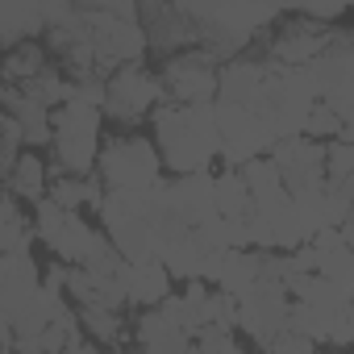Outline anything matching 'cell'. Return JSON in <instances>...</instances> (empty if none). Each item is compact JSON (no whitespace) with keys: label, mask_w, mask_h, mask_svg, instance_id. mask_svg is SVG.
Listing matches in <instances>:
<instances>
[{"label":"cell","mask_w":354,"mask_h":354,"mask_svg":"<svg viewBox=\"0 0 354 354\" xmlns=\"http://www.w3.org/2000/svg\"><path fill=\"white\" fill-rule=\"evenodd\" d=\"M154 146L175 175H201L213 158H221L217 104H158Z\"/></svg>","instance_id":"cell-1"},{"label":"cell","mask_w":354,"mask_h":354,"mask_svg":"<svg viewBox=\"0 0 354 354\" xmlns=\"http://www.w3.org/2000/svg\"><path fill=\"white\" fill-rule=\"evenodd\" d=\"M100 113L84 100H67L63 109H55V162L63 175H80L92 180L96 162H100Z\"/></svg>","instance_id":"cell-2"},{"label":"cell","mask_w":354,"mask_h":354,"mask_svg":"<svg viewBox=\"0 0 354 354\" xmlns=\"http://www.w3.org/2000/svg\"><path fill=\"white\" fill-rule=\"evenodd\" d=\"M96 180L109 192H138V188H154L162 184V154L150 138L138 133H113L100 150L96 162Z\"/></svg>","instance_id":"cell-3"},{"label":"cell","mask_w":354,"mask_h":354,"mask_svg":"<svg viewBox=\"0 0 354 354\" xmlns=\"http://www.w3.org/2000/svg\"><path fill=\"white\" fill-rule=\"evenodd\" d=\"M217 55L205 46L171 55L162 67V88H167V104H213V96L221 92V71H217Z\"/></svg>","instance_id":"cell-4"},{"label":"cell","mask_w":354,"mask_h":354,"mask_svg":"<svg viewBox=\"0 0 354 354\" xmlns=\"http://www.w3.org/2000/svg\"><path fill=\"white\" fill-rule=\"evenodd\" d=\"M158 100H167V88H162V75L146 71L142 63H129L121 67L113 80H109V100H104V113L121 125H138L146 117L158 113Z\"/></svg>","instance_id":"cell-5"},{"label":"cell","mask_w":354,"mask_h":354,"mask_svg":"<svg viewBox=\"0 0 354 354\" xmlns=\"http://www.w3.org/2000/svg\"><path fill=\"white\" fill-rule=\"evenodd\" d=\"M34 230H38V238L59 254V263H71V267H84L88 254H92V246H96V238H100L80 213L59 209L50 196L34 209Z\"/></svg>","instance_id":"cell-6"},{"label":"cell","mask_w":354,"mask_h":354,"mask_svg":"<svg viewBox=\"0 0 354 354\" xmlns=\"http://www.w3.org/2000/svg\"><path fill=\"white\" fill-rule=\"evenodd\" d=\"M217 133H221V162H230L234 171H242L254 158H267V150L275 146L271 129L242 104H217Z\"/></svg>","instance_id":"cell-7"},{"label":"cell","mask_w":354,"mask_h":354,"mask_svg":"<svg viewBox=\"0 0 354 354\" xmlns=\"http://www.w3.org/2000/svg\"><path fill=\"white\" fill-rule=\"evenodd\" d=\"M238 308H242L238 329H246L259 350H267L292 325V300H288V288H279V283H259L254 292H246L238 300Z\"/></svg>","instance_id":"cell-8"},{"label":"cell","mask_w":354,"mask_h":354,"mask_svg":"<svg viewBox=\"0 0 354 354\" xmlns=\"http://www.w3.org/2000/svg\"><path fill=\"white\" fill-rule=\"evenodd\" d=\"M279 175H283V188L292 196L308 192V188H321L329 180L325 171V142H313V138H288V142H275L271 154H267Z\"/></svg>","instance_id":"cell-9"},{"label":"cell","mask_w":354,"mask_h":354,"mask_svg":"<svg viewBox=\"0 0 354 354\" xmlns=\"http://www.w3.org/2000/svg\"><path fill=\"white\" fill-rule=\"evenodd\" d=\"M329 46H333V30H325L321 21H313V17L300 13L296 21H288L275 34L271 63H279V67H313Z\"/></svg>","instance_id":"cell-10"},{"label":"cell","mask_w":354,"mask_h":354,"mask_svg":"<svg viewBox=\"0 0 354 354\" xmlns=\"http://www.w3.org/2000/svg\"><path fill=\"white\" fill-rule=\"evenodd\" d=\"M171 192V217L184 221L188 230H201L205 221L221 217L217 213V175L201 171V175H175L167 184Z\"/></svg>","instance_id":"cell-11"},{"label":"cell","mask_w":354,"mask_h":354,"mask_svg":"<svg viewBox=\"0 0 354 354\" xmlns=\"http://www.w3.org/2000/svg\"><path fill=\"white\" fill-rule=\"evenodd\" d=\"M38 292H42V271L34 263V250L5 254V263H0V308H5V321H13Z\"/></svg>","instance_id":"cell-12"},{"label":"cell","mask_w":354,"mask_h":354,"mask_svg":"<svg viewBox=\"0 0 354 354\" xmlns=\"http://www.w3.org/2000/svg\"><path fill=\"white\" fill-rule=\"evenodd\" d=\"M133 346L138 354H192V333L175 325L162 308H146L133 325Z\"/></svg>","instance_id":"cell-13"},{"label":"cell","mask_w":354,"mask_h":354,"mask_svg":"<svg viewBox=\"0 0 354 354\" xmlns=\"http://www.w3.org/2000/svg\"><path fill=\"white\" fill-rule=\"evenodd\" d=\"M313 246H317V254H321L317 275L329 279V283L354 304V246L346 242V234H342V230H321V234L313 238Z\"/></svg>","instance_id":"cell-14"},{"label":"cell","mask_w":354,"mask_h":354,"mask_svg":"<svg viewBox=\"0 0 354 354\" xmlns=\"http://www.w3.org/2000/svg\"><path fill=\"white\" fill-rule=\"evenodd\" d=\"M5 113L21 125L26 133V146H42V142H55V113L30 92V88H17V84H5Z\"/></svg>","instance_id":"cell-15"},{"label":"cell","mask_w":354,"mask_h":354,"mask_svg":"<svg viewBox=\"0 0 354 354\" xmlns=\"http://www.w3.org/2000/svg\"><path fill=\"white\" fill-rule=\"evenodd\" d=\"M171 271L158 263V259H146V263H125L121 267V288L129 296V304L138 308H158L167 296H171Z\"/></svg>","instance_id":"cell-16"},{"label":"cell","mask_w":354,"mask_h":354,"mask_svg":"<svg viewBox=\"0 0 354 354\" xmlns=\"http://www.w3.org/2000/svg\"><path fill=\"white\" fill-rule=\"evenodd\" d=\"M267 88V63H250V59H230L221 67V104H242L254 109L259 96Z\"/></svg>","instance_id":"cell-17"},{"label":"cell","mask_w":354,"mask_h":354,"mask_svg":"<svg viewBox=\"0 0 354 354\" xmlns=\"http://www.w3.org/2000/svg\"><path fill=\"white\" fill-rule=\"evenodd\" d=\"M158 308H162L175 325H184L188 333H201V329L213 325V292H209L201 279H192L180 296H167Z\"/></svg>","instance_id":"cell-18"},{"label":"cell","mask_w":354,"mask_h":354,"mask_svg":"<svg viewBox=\"0 0 354 354\" xmlns=\"http://www.w3.org/2000/svg\"><path fill=\"white\" fill-rule=\"evenodd\" d=\"M5 180H9V196L13 201H21V205H42L46 196H50V180H55V175L46 171V162L34 154V150H26L21 154V162L5 175Z\"/></svg>","instance_id":"cell-19"},{"label":"cell","mask_w":354,"mask_h":354,"mask_svg":"<svg viewBox=\"0 0 354 354\" xmlns=\"http://www.w3.org/2000/svg\"><path fill=\"white\" fill-rule=\"evenodd\" d=\"M109 242L117 246V254L125 263H146V259H158V225L142 221V217H129L113 230H104Z\"/></svg>","instance_id":"cell-20"},{"label":"cell","mask_w":354,"mask_h":354,"mask_svg":"<svg viewBox=\"0 0 354 354\" xmlns=\"http://www.w3.org/2000/svg\"><path fill=\"white\" fill-rule=\"evenodd\" d=\"M30 34H46L42 5H0V46H5V55L34 42Z\"/></svg>","instance_id":"cell-21"},{"label":"cell","mask_w":354,"mask_h":354,"mask_svg":"<svg viewBox=\"0 0 354 354\" xmlns=\"http://www.w3.org/2000/svg\"><path fill=\"white\" fill-rule=\"evenodd\" d=\"M263 283V254L259 250H230L221 259V275H217V288L230 292V296H246Z\"/></svg>","instance_id":"cell-22"},{"label":"cell","mask_w":354,"mask_h":354,"mask_svg":"<svg viewBox=\"0 0 354 354\" xmlns=\"http://www.w3.org/2000/svg\"><path fill=\"white\" fill-rule=\"evenodd\" d=\"M75 313H80L84 333H88L96 346H121V342H129V333H133V329H125V321H121L117 308H96V304H88V308H75Z\"/></svg>","instance_id":"cell-23"},{"label":"cell","mask_w":354,"mask_h":354,"mask_svg":"<svg viewBox=\"0 0 354 354\" xmlns=\"http://www.w3.org/2000/svg\"><path fill=\"white\" fill-rule=\"evenodd\" d=\"M217 213L230 217V221H242V217L254 213V196L242 180V171H234V167L217 175Z\"/></svg>","instance_id":"cell-24"},{"label":"cell","mask_w":354,"mask_h":354,"mask_svg":"<svg viewBox=\"0 0 354 354\" xmlns=\"http://www.w3.org/2000/svg\"><path fill=\"white\" fill-rule=\"evenodd\" d=\"M34 217L21 213V201L5 196V225H0V250L5 254H26L34 250Z\"/></svg>","instance_id":"cell-25"},{"label":"cell","mask_w":354,"mask_h":354,"mask_svg":"<svg viewBox=\"0 0 354 354\" xmlns=\"http://www.w3.org/2000/svg\"><path fill=\"white\" fill-rule=\"evenodd\" d=\"M42 71H46V50L34 42L5 55V84H34Z\"/></svg>","instance_id":"cell-26"},{"label":"cell","mask_w":354,"mask_h":354,"mask_svg":"<svg viewBox=\"0 0 354 354\" xmlns=\"http://www.w3.org/2000/svg\"><path fill=\"white\" fill-rule=\"evenodd\" d=\"M304 138H313V142H337V138H342V113H337L333 104L317 100L313 113H308V129H304Z\"/></svg>","instance_id":"cell-27"},{"label":"cell","mask_w":354,"mask_h":354,"mask_svg":"<svg viewBox=\"0 0 354 354\" xmlns=\"http://www.w3.org/2000/svg\"><path fill=\"white\" fill-rule=\"evenodd\" d=\"M21 142H26V133H21V125L5 113V121H0V167H5V175L21 162Z\"/></svg>","instance_id":"cell-28"},{"label":"cell","mask_w":354,"mask_h":354,"mask_svg":"<svg viewBox=\"0 0 354 354\" xmlns=\"http://www.w3.org/2000/svg\"><path fill=\"white\" fill-rule=\"evenodd\" d=\"M325 171L329 180H350L354 175V142H325Z\"/></svg>","instance_id":"cell-29"},{"label":"cell","mask_w":354,"mask_h":354,"mask_svg":"<svg viewBox=\"0 0 354 354\" xmlns=\"http://www.w3.org/2000/svg\"><path fill=\"white\" fill-rule=\"evenodd\" d=\"M196 350H201V354H242L234 329H221V325L201 329V333H196Z\"/></svg>","instance_id":"cell-30"},{"label":"cell","mask_w":354,"mask_h":354,"mask_svg":"<svg viewBox=\"0 0 354 354\" xmlns=\"http://www.w3.org/2000/svg\"><path fill=\"white\" fill-rule=\"evenodd\" d=\"M313 346H317V342H313L296 321H292V325H288L271 346H267V354H313Z\"/></svg>","instance_id":"cell-31"},{"label":"cell","mask_w":354,"mask_h":354,"mask_svg":"<svg viewBox=\"0 0 354 354\" xmlns=\"http://www.w3.org/2000/svg\"><path fill=\"white\" fill-rule=\"evenodd\" d=\"M63 354H100V346H96L88 333H80V337H71V346H67Z\"/></svg>","instance_id":"cell-32"},{"label":"cell","mask_w":354,"mask_h":354,"mask_svg":"<svg viewBox=\"0 0 354 354\" xmlns=\"http://www.w3.org/2000/svg\"><path fill=\"white\" fill-rule=\"evenodd\" d=\"M350 325H354V304H350Z\"/></svg>","instance_id":"cell-33"},{"label":"cell","mask_w":354,"mask_h":354,"mask_svg":"<svg viewBox=\"0 0 354 354\" xmlns=\"http://www.w3.org/2000/svg\"><path fill=\"white\" fill-rule=\"evenodd\" d=\"M113 354H121V350H113Z\"/></svg>","instance_id":"cell-34"}]
</instances>
